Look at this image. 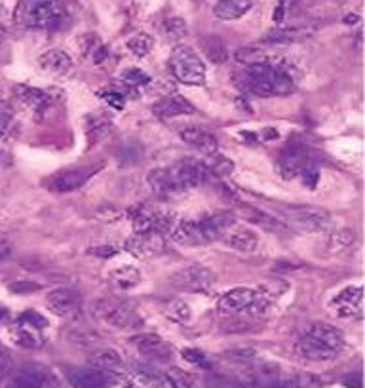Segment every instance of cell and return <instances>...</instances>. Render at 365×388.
I'll return each mask as SVG.
<instances>
[{"label":"cell","instance_id":"cell-1","mask_svg":"<svg viewBox=\"0 0 365 388\" xmlns=\"http://www.w3.org/2000/svg\"><path fill=\"white\" fill-rule=\"evenodd\" d=\"M236 82L242 90L261 97L287 96L295 90V80L282 61L250 65L244 73L236 74Z\"/></svg>","mask_w":365,"mask_h":388},{"label":"cell","instance_id":"cell-2","mask_svg":"<svg viewBox=\"0 0 365 388\" xmlns=\"http://www.w3.org/2000/svg\"><path fill=\"white\" fill-rule=\"evenodd\" d=\"M211 171L196 160H185L170 168H158L148 173V185L158 194H177L207 183Z\"/></svg>","mask_w":365,"mask_h":388},{"label":"cell","instance_id":"cell-3","mask_svg":"<svg viewBox=\"0 0 365 388\" xmlns=\"http://www.w3.org/2000/svg\"><path fill=\"white\" fill-rule=\"evenodd\" d=\"M14 17L23 29L53 31L68 21V10L63 0H19Z\"/></svg>","mask_w":365,"mask_h":388},{"label":"cell","instance_id":"cell-4","mask_svg":"<svg viewBox=\"0 0 365 388\" xmlns=\"http://www.w3.org/2000/svg\"><path fill=\"white\" fill-rule=\"evenodd\" d=\"M90 312L96 320L116 330H135L143 324L141 316L133 308L114 299H97L91 302Z\"/></svg>","mask_w":365,"mask_h":388},{"label":"cell","instance_id":"cell-5","mask_svg":"<svg viewBox=\"0 0 365 388\" xmlns=\"http://www.w3.org/2000/svg\"><path fill=\"white\" fill-rule=\"evenodd\" d=\"M170 71L182 84H205V65L190 46H177L175 50L171 51Z\"/></svg>","mask_w":365,"mask_h":388},{"label":"cell","instance_id":"cell-6","mask_svg":"<svg viewBox=\"0 0 365 388\" xmlns=\"http://www.w3.org/2000/svg\"><path fill=\"white\" fill-rule=\"evenodd\" d=\"M278 170L285 179L301 177L310 187L318 183V170L304 147H287V150L279 156Z\"/></svg>","mask_w":365,"mask_h":388},{"label":"cell","instance_id":"cell-7","mask_svg":"<svg viewBox=\"0 0 365 388\" xmlns=\"http://www.w3.org/2000/svg\"><path fill=\"white\" fill-rule=\"evenodd\" d=\"M171 236H173L177 244L185 245H204L219 240V234L207 225L204 217L190 219V221L175 223V227L171 228Z\"/></svg>","mask_w":365,"mask_h":388},{"label":"cell","instance_id":"cell-8","mask_svg":"<svg viewBox=\"0 0 365 388\" xmlns=\"http://www.w3.org/2000/svg\"><path fill=\"white\" fill-rule=\"evenodd\" d=\"M285 225L295 227L302 233H318L331 223V215L319 208H291L285 210Z\"/></svg>","mask_w":365,"mask_h":388},{"label":"cell","instance_id":"cell-9","mask_svg":"<svg viewBox=\"0 0 365 388\" xmlns=\"http://www.w3.org/2000/svg\"><path fill=\"white\" fill-rule=\"evenodd\" d=\"M171 284L179 287V290L192 291H210L215 285V274L211 272L210 268L200 267V265H192V267H185L181 270H177L171 276Z\"/></svg>","mask_w":365,"mask_h":388},{"label":"cell","instance_id":"cell-10","mask_svg":"<svg viewBox=\"0 0 365 388\" xmlns=\"http://www.w3.org/2000/svg\"><path fill=\"white\" fill-rule=\"evenodd\" d=\"M331 310L342 318L361 316L364 314V287L361 285H348L342 291H339L331 301Z\"/></svg>","mask_w":365,"mask_h":388},{"label":"cell","instance_id":"cell-11","mask_svg":"<svg viewBox=\"0 0 365 388\" xmlns=\"http://www.w3.org/2000/svg\"><path fill=\"white\" fill-rule=\"evenodd\" d=\"M125 250L139 259H150L165 251V240L160 233H135L125 244Z\"/></svg>","mask_w":365,"mask_h":388},{"label":"cell","instance_id":"cell-12","mask_svg":"<svg viewBox=\"0 0 365 388\" xmlns=\"http://www.w3.org/2000/svg\"><path fill=\"white\" fill-rule=\"evenodd\" d=\"M308 339L319 342L322 347L329 348L333 352H341L342 347H344V335L342 331L335 325L327 324V322H312L310 325H307V330L302 333Z\"/></svg>","mask_w":365,"mask_h":388},{"label":"cell","instance_id":"cell-13","mask_svg":"<svg viewBox=\"0 0 365 388\" xmlns=\"http://www.w3.org/2000/svg\"><path fill=\"white\" fill-rule=\"evenodd\" d=\"M46 301H48V308L57 316H73L80 310L78 291L67 287V285L50 291Z\"/></svg>","mask_w":365,"mask_h":388},{"label":"cell","instance_id":"cell-14","mask_svg":"<svg viewBox=\"0 0 365 388\" xmlns=\"http://www.w3.org/2000/svg\"><path fill=\"white\" fill-rule=\"evenodd\" d=\"M255 290H251V287H236V290L228 291L225 295L219 299V312L225 314V316H236V314H242L245 308L250 307L251 302L257 299Z\"/></svg>","mask_w":365,"mask_h":388},{"label":"cell","instance_id":"cell-15","mask_svg":"<svg viewBox=\"0 0 365 388\" xmlns=\"http://www.w3.org/2000/svg\"><path fill=\"white\" fill-rule=\"evenodd\" d=\"M236 213H238L242 219H245V221L261 225V227L264 228V230H268V233H274V234L289 233V227H287L284 221H279L278 217L270 215V213L259 210V208H251V205L238 202V210H236Z\"/></svg>","mask_w":365,"mask_h":388},{"label":"cell","instance_id":"cell-16","mask_svg":"<svg viewBox=\"0 0 365 388\" xmlns=\"http://www.w3.org/2000/svg\"><path fill=\"white\" fill-rule=\"evenodd\" d=\"M91 173H93V170H86V168H74V170L59 171V173H56L48 181V188L59 194L71 193V190H76V188L82 187L90 179Z\"/></svg>","mask_w":365,"mask_h":388},{"label":"cell","instance_id":"cell-17","mask_svg":"<svg viewBox=\"0 0 365 388\" xmlns=\"http://www.w3.org/2000/svg\"><path fill=\"white\" fill-rule=\"evenodd\" d=\"M131 344L150 359H168L171 356V347L154 333H139V335L131 337Z\"/></svg>","mask_w":365,"mask_h":388},{"label":"cell","instance_id":"cell-18","mask_svg":"<svg viewBox=\"0 0 365 388\" xmlns=\"http://www.w3.org/2000/svg\"><path fill=\"white\" fill-rule=\"evenodd\" d=\"M181 139L185 143H188V145L200 148L205 154L217 153V148H219L217 137L211 131L204 130V128H198V126H187V128H182Z\"/></svg>","mask_w":365,"mask_h":388},{"label":"cell","instance_id":"cell-19","mask_svg":"<svg viewBox=\"0 0 365 388\" xmlns=\"http://www.w3.org/2000/svg\"><path fill=\"white\" fill-rule=\"evenodd\" d=\"M222 238H225V242H227L232 250H238L242 251V253H251V251H255L257 245H259V236H257L251 228L232 227Z\"/></svg>","mask_w":365,"mask_h":388},{"label":"cell","instance_id":"cell-20","mask_svg":"<svg viewBox=\"0 0 365 388\" xmlns=\"http://www.w3.org/2000/svg\"><path fill=\"white\" fill-rule=\"evenodd\" d=\"M312 34L310 27H274L264 34V42L270 44H293Z\"/></svg>","mask_w":365,"mask_h":388},{"label":"cell","instance_id":"cell-21","mask_svg":"<svg viewBox=\"0 0 365 388\" xmlns=\"http://www.w3.org/2000/svg\"><path fill=\"white\" fill-rule=\"evenodd\" d=\"M73 388H108L107 377L99 369H74L67 373Z\"/></svg>","mask_w":365,"mask_h":388},{"label":"cell","instance_id":"cell-22","mask_svg":"<svg viewBox=\"0 0 365 388\" xmlns=\"http://www.w3.org/2000/svg\"><path fill=\"white\" fill-rule=\"evenodd\" d=\"M154 113L158 114L160 118H175V116H182V114H192L194 107L192 103L185 97L173 96L160 101L158 105H154Z\"/></svg>","mask_w":365,"mask_h":388},{"label":"cell","instance_id":"cell-23","mask_svg":"<svg viewBox=\"0 0 365 388\" xmlns=\"http://www.w3.org/2000/svg\"><path fill=\"white\" fill-rule=\"evenodd\" d=\"M78 48L82 56L91 63H103L108 56V48L103 44V40L93 33L82 34L78 39Z\"/></svg>","mask_w":365,"mask_h":388},{"label":"cell","instance_id":"cell-24","mask_svg":"<svg viewBox=\"0 0 365 388\" xmlns=\"http://www.w3.org/2000/svg\"><path fill=\"white\" fill-rule=\"evenodd\" d=\"M251 8H253V0H219L213 6V14L219 19L232 21V19L245 16Z\"/></svg>","mask_w":365,"mask_h":388},{"label":"cell","instance_id":"cell-25","mask_svg":"<svg viewBox=\"0 0 365 388\" xmlns=\"http://www.w3.org/2000/svg\"><path fill=\"white\" fill-rule=\"evenodd\" d=\"M17 97L21 99L23 105L29 107L34 113H44L51 105L50 96L46 91L38 90V88H29V86H17L16 90Z\"/></svg>","mask_w":365,"mask_h":388},{"label":"cell","instance_id":"cell-26","mask_svg":"<svg viewBox=\"0 0 365 388\" xmlns=\"http://www.w3.org/2000/svg\"><path fill=\"white\" fill-rule=\"evenodd\" d=\"M40 67L51 74H67L73 68V59L67 51L50 50L40 56Z\"/></svg>","mask_w":365,"mask_h":388},{"label":"cell","instance_id":"cell-27","mask_svg":"<svg viewBox=\"0 0 365 388\" xmlns=\"http://www.w3.org/2000/svg\"><path fill=\"white\" fill-rule=\"evenodd\" d=\"M297 352L301 354L302 358L312 359V362H329V359H333L336 356V352L322 347L319 342L312 341V339H308L304 335L297 341Z\"/></svg>","mask_w":365,"mask_h":388},{"label":"cell","instance_id":"cell-28","mask_svg":"<svg viewBox=\"0 0 365 388\" xmlns=\"http://www.w3.org/2000/svg\"><path fill=\"white\" fill-rule=\"evenodd\" d=\"M200 46H202V51L204 56L213 63H225L228 59V48L225 44V40L221 36H215V34H205L200 40Z\"/></svg>","mask_w":365,"mask_h":388},{"label":"cell","instance_id":"cell-29","mask_svg":"<svg viewBox=\"0 0 365 388\" xmlns=\"http://www.w3.org/2000/svg\"><path fill=\"white\" fill-rule=\"evenodd\" d=\"M48 373L40 367H25L14 381L21 388H44L48 384Z\"/></svg>","mask_w":365,"mask_h":388},{"label":"cell","instance_id":"cell-30","mask_svg":"<svg viewBox=\"0 0 365 388\" xmlns=\"http://www.w3.org/2000/svg\"><path fill=\"white\" fill-rule=\"evenodd\" d=\"M110 280L120 290H131L141 282V272L135 267H118L110 272Z\"/></svg>","mask_w":365,"mask_h":388},{"label":"cell","instance_id":"cell-31","mask_svg":"<svg viewBox=\"0 0 365 388\" xmlns=\"http://www.w3.org/2000/svg\"><path fill=\"white\" fill-rule=\"evenodd\" d=\"M90 362L97 369H114L122 364V358L113 348H97L90 354Z\"/></svg>","mask_w":365,"mask_h":388},{"label":"cell","instance_id":"cell-32","mask_svg":"<svg viewBox=\"0 0 365 388\" xmlns=\"http://www.w3.org/2000/svg\"><path fill=\"white\" fill-rule=\"evenodd\" d=\"M204 165L207 170L211 171V175H230L234 171V164L232 160H228L227 156H222L219 153L207 154V160L204 162Z\"/></svg>","mask_w":365,"mask_h":388},{"label":"cell","instance_id":"cell-33","mask_svg":"<svg viewBox=\"0 0 365 388\" xmlns=\"http://www.w3.org/2000/svg\"><path fill=\"white\" fill-rule=\"evenodd\" d=\"M354 244V233L348 230V228H341L336 230L327 238V247H329L331 253H339V251L346 250Z\"/></svg>","mask_w":365,"mask_h":388},{"label":"cell","instance_id":"cell-34","mask_svg":"<svg viewBox=\"0 0 365 388\" xmlns=\"http://www.w3.org/2000/svg\"><path fill=\"white\" fill-rule=\"evenodd\" d=\"M128 50L137 57L147 56L148 51L153 50V39L145 33L135 34V36H131V39L128 40Z\"/></svg>","mask_w":365,"mask_h":388},{"label":"cell","instance_id":"cell-35","mask_svg":"<svg viewBox=\"0 0 365 388\" xmlns=\"http://www.w3.org/2000/svg\"><path fill=\"white\" fill-rule=\"evenodd\" d=\"M165 314H168V318L177 322V324H187L190 316H192V310H190V307L185 301H173L168 307Z\"/></svg>","mask_w":365,"mask_h":388},{"label":"cell","instance_id":"cell-36","mask_svg":"<svg viewBox=\"0 0 365 388\" xmlns=\"http://www.w3.org/2000/svg\"><path fill=\"white\" fill-rule=\"evenodd\" d=\"M164 36L170 40H181L182 36H187V23L182 21L181 17H171L164 23Z\"/></svg>","mask_w":365,"mask_h":388},{"label":"cell","instance_id":"cell-37","mask_svg":"<svg viewBox=\"0 0 365 388\" xmlns=\"http://www.w3.org/2000/svg\"><path fill=\"white\" fill-rule=\"evenodd\" d=\"M222 356H225L228 362H234V364H245V362H251V359L255 358L257 352L250 347H236L227 350Z\"/></svg>","mask_w":365,"mask_h":388},{"label":"cell","instance_id":"cell-38","mask_svg":"<svg viewBox=\"0 0 365 388\" xmlns=\"http://www.w3.org/2000/svg\"><path fill=\"white\" fill-rule=\"evenodd\" d=\"M122 80L130 86H145L150 82V78H148L147 74L143 73V71H139V68H128V71H124V73H122Z\"/></svg>","mask_w":365,"mask_h":388},{"label":"cell","instance_id":"cell-39","mask_svg":"<svg viewBox=\"0 0 365 388\" xmlns=\"http://www.w3.org/2000/svg\"><path fill=\"white\" fill-rule=\"evenodd\" d=\"M181 354H182V358L187 359V362H190V364L202 365V367H210L207 358H205L204 354L200 352V350H196V348H185Z\"/></svg>","mask_w":365,"mask_h":388},{"label":"cell","instance_id":"cell-40","mask_svg":"<svg viewBox=\"0 0 365 388\" xmlns=\"http://www.w3.org/2000/svg\"><path fill=\"white\" fill-rule=\"evenodd\" d=\"M14 341L25 348H33L34 344H36V339H34V335L29 330H16V333H14Z\"/></svg>","mask_w":365,"mask_h":388},{"label":"cell","instance_id":"cell-41","mask_svg":"<svg viewBox=\"0 0 365 388\" xmlns=\"http://www.w3.org/2000/svg\"><path fill=\"white\" fill-rule=\"evenodd\" d=\"M11 118H14L11 107L6 101H0V131H4L11 124Z\"/></svg>","mask_w":365,"mask_h":388},{"label":"cell","instance_id":"cell-42","mask_svg":"<svg viewBox=\"0 0 365 388\" xmlns=\"http://www.w3.org/2000/svg\"><path fill=\"white\" fill-rule=\"evenodd\" d=\"M10 371H11V356L6 352L4 348H0V381H2Z\"/></svg>","mask_w":365,"mask_h":388},{"label":"cell","instance_id":"cell-43","mask_svg":"<svg viewBox=\"0 0 365 388\" xmlns=\"http://www.w3.org/2000/svg\"><path fill=\"white\" fill-rule=\"evenodd\" d=\"M21 320L25 322V324L33 325V330H34V327H44V325H46V320L42 318L38 312H25V314H23Z\"/></svg>","mask_w":365,"mask_h":388},{"label":"cell","instance_id":"cell-44","mask_svg":"<svg viewBox=\"0 0 365 388\" xmlns=\"http://www.w3.org/2000/svg\"><path fill=\"white\" fill-rule=\"evenodd\" d=\"M14 293H33V291L40 290L38 284H33V282H19V284H14L10 287Z\"/></svg>","mask_w":365,"mask_h":388},{"label":"cell","instance_id":"cell-45","mask_svg":"<svg viewBox=\"0 0 365 388\" xmlns=\"http://www.w3.org/2000/svg\"><path fill=\"white\" fill-rule=\"evenodd\" d=\"M91 253H96V255H99V257H113L114 253H116V250H114V247H107V245H105V247H93V250H91Z\"/></svg>","mask_w":365,"mask_h":388},{"label":"cell","instance_id":"cell-46","mask_svg":"<svg viewBox=\"0 0 365 388\" xmlns=\"http://www.w3.org/2000/svg\"><path fill=\"white\" fill-rule=\"evenodd\" d=\"M8 255H10V245L6 242H0V259H6Z\"/></svg>","mask_w":365,"mask_h":388},{"label":"cell","instance_id":"cell-47","mask_svg":"<svg viewBox=\"0 0 365 388\" xmlns=\"http://www.w3.org/2000/svg\"><path fill=\"white\" fill-rule=\"evenodd\" d=\"M4 34H6V29H4V25H2V21H0V39H2Z\"/></svg>","mask_w":365,"mask_h":388},{"label":"cell","instance_id":"cell-48","mask_svg":"<svg viewBox=\"0 0 365 388\" xmlns=\"http://www.w3.org/2000/svg\"><path fill=\"white\" fill-rule=\"evenodd\" d=\"M6 388H21V387H19V384H17L16 381H11L10 384H8V387H6Z\"/></svg>","mask_w":365,"mask_h":388},{"label":"cell","instance_id":"cell-49","mask_svg":"<svg viewBox=\"0 0 365 388\" xmlns=\"http://www.w3.org/2000/svg\"><path fill=\"white\" fill-rule=\"evenodd\" d=\"M4 314H6V310H2V308H0V318H4Z\"/></svg>","mask_w":365,"mask_h":388}]
</instances>
